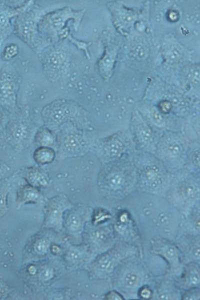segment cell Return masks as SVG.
I'll return each mask as SVG.
<instances>
[{
	"mask_svg": "<svg viewBox=\"0 0 200 300\" xmlns=\"http://www.w3.org/2000/svg\"><path fill=\"white\" fill-rule=\"evenodd\" d=\"M130 248L117 246L98 256L90 265V272L98 277L111 273L124 258L132 253Z\"/></svg>",
	"mask_w": 200,
	"mask_h": 300,
	"instance_id": "obj_6",
	"label": "cell"
},
{
	"mask_svg": "<svg viewBox=\"0 0 200 300\" xmlns=\"http://www.w3.org/2000/svg\"><path fill=\"white\" fill-rule=\"evenodd\" d=\"M18 53V47L14 44L6 46L2 53V58L4 61H8L14 57Z\"/></svg>",
	"mask_w": 200,
	"mask_h": 300,
	"instance_id": "obj_22",
	"label": "cell"
},
{
	"mask_svg": "<svg viewBox=\"0 0 200 300\" xmlns=\"http://www.w3.org/2000/svg\"><path fill=\"white\" fill-rule=\"evenodd\" d=\"M200 297V289L193 287L188 289L182 295V299L186 300L199 299Z\"/></svg>",
	"mask_w": 200,
	"mask_h": 300,
	"instance_id": "obj_23",
	"label": "cell"
},
{
	"mask_svg": "<svg viewBox=\"0 0 200 300\" xmlns=\"http://www.w3.org/2000/svg\"><path fill=\"white\" fill-rule=\"evenodd\" d=\"M152 248L156 254L166 260L172 270L178 269L180 266V251L172 242L164 239L156 240L153 242Z\"/></svg>",
	"mask_w": 200,
	"mask_h": 300,
	"instance_id": "obj_10",
	"label": "cell"
},
{
	"mask_svg": "<svg viewBox=\"0 0 200 300\" xmlns=\"http://www.w3.org/2000/svg\"><path fill=\"white\" fill-rule=\"evenodd\" d=\"M43 12L32 5L16 17L14 23V32L31 48L36 49L46 43L38 31V23Z\"/></svg>",
	"mask_w": 200,
	"mask_h": 300,
	"instance_id": "obj_3",
	"label": "cell"
},
{
	"mask_svg": "<svg viewBox=\"0 0 200 300\" xmlns=\"http://www.w3.org/2000/svg\"><path fill=\"white\" fill-rule=\"evenodd\" d=\"M8 178H0V218L8 211L7 199L10 189Z\"/></svg>",
	"mask_w": 200,
	"mask_h": 300,
	"instance_id": "obj_19",
	"label": "cell"
},
{
	"mask_svg": "<svg viewBox=\"0 0 200 300\" xmlns=\"http://www.w3.org/2000/svg\"><path fill=\"white\" fill-rule=\"evenodd\" d=\"M90 251L86 246H71L66 254V261L71 265H80L89 259Z\"/></svg>",
	"mask_w": 200,
	"mask_h": 300,
	"instance_id": "obj_14",
	"label": "cell"
},
{
	"mask_svg": "<svg viewBox=\"0 0 200 300\" xmlns=\"http://www.w3.org/2000/svg\"><path fill=\"white\" fill-rule=\"evenodd\" d=\"M40 59L45 75L52 81L58 80L65 75L69 67L68 51L64 46L58 42L44 49L40 54Z\"/></svg>",
	"mask_w": 200,
	"mask_h": 300,
	"instance_id": "obj_4",
	"label": "cell"
},
{
	"mask_svg": "<svg viewBox=\"0 0 200 300\" xmlns=\"http://www.w3.org/2000/svg\"><path fill=\"white\" fill-rule=\"evenodd\" d=\"M82 109L74 101L60 99L44 107L41 116L46 127L50 129L70 123L74 126L81 115Z\"/></svg>",
	"mask_w": 200,
	"mask_h": 300,
	"instance_id": "obj_2",
	"label": "cell"
},
{
	"mask_svg": "<svg viewBox=\"0 0 200 300\" xmlns=\"http://www.w3.org/2000/svg\"><path fill=\"white\" fill-rule=\"evenodd\" d=\"M32 157L36 163L44 165L51 163L54 161L56 152L52 147L38 146L34 151Z\"/></svg>",
	"mask_w": 200,
	"mask_h": 300,
	"instance_id": "obj_17",
	"label": "cell"
},
{
	"mask_svg": "<svg viewBox=\"0 0 200 300\" xmlns=\"http://www.w3.org/2000/svg\"><path fill=\"white\" fill-rule=\"evenodd\" d=\"M176 294L174 292V290L170 287H165L159 290L158 297L159 299H176L174 295Z\"/></svg>",
	"mask_w": 200,
	"mask_h": 300,
	"instance_id": "obj_24",
	"label": "cell"
},
{
	"mask_svg": "<svg viewBox=\"0 0 200 300\" xmlns=\"http://www.w3.org/2000/svg\"><path fill=\"white\" fill-rule=\"evenodd\" d=\"M56 137L48 127L40 128L34 135V140L38 146L50 147L56 142Z\"/></svg>",
	"mask_w": 200,
	"mask_h": 300,
	"instance_id": "obj_18",
	"label": "cell"
},
{
	"mask_svg": "<svg viewBox=\"0 0 200 300\" xmlns=\"http://www.w3.org/2000/svg\"><path fill=\"white\" fill-rule=\"evenodd\" d=\"M84 13L66 7L44 15L38 23V31L48 43H56L70 36V23L76 28Z\"/></svg>",
	"mask_w": 200,
	"mask_h": 300,
	"instance_id": "obj_1",
	"label": "cell"
},
{
	"mask_svg": "<svg viewBox=\"0 0 200 300\" xmlns=\"http://www.w3.org/2000/svg\"><path fill=\"white\" fill-rule=\"evenodd\" d=\"M86 214L81 210L70 209L64 216V224L68 233L72 235L80 234L86 220Z\"/></svg>",
	"mask_w": 200,
	"mask_h": 300,
	"instance_id": "obj_11",
	"label": "cell"
},
{
	"mask_svg": "<svg viewBox=\"0 0 200 300\" xmlns=\"http://www.w3.org/2000/svg\"><path fill=\"white\" fill-rule=\"evenodd\" d=\"M6 111L0 106V135H2L8 123L6 121Z\"/></svg>",
	"mask_w": 200,
	"mask_h": 300,
	"instance_id": "obj_26",
	"label": "cell"
},
{
	"mask_svg": "<svg viewBox=\"0 0 200 300\" xmlns=\"http://www.w3.org/2000/svg\"><path fill=\"white\" fill-rule=\"evenodd\" d=\"M140 274L134 270H130L125 273L122 278V283L126 287L133 288L137 287L141 281Z\"/></svg>",
	"mask_w": 200,
	"mask_h": 300,
	"instance_id": "obj_20",
	"label": "cell"
},
{
	"mask_svg": "<svg viewBox=\"0 0 200 300\" xmlns=\"http://www.w3.org/2000/svg\"><path fill=\"white\" fill-rule=\"evenodd\" d=\"M106 299L110 300L124 299V297L118 291L112 290L108 292L105 296Z\"/></svg>",
	"mask_w": 200,
	"mask_h": 300,
	"instance_id": "obj_28",
	"label": "cell"
},
{
	"mask_svg": "<svg viewBox=\"0 0 200 300\" xmlns=\"http://www.w3.org/2000/svg\"><path fill=\"white\" fill-rule=\"evenodd\" d=\"M6 290V285L4 283L0 281V298L4 295Z\"/></svg>",
	"mask_w": 200,
	"mask_h": 300,
	"instance_id": "obj_30",
	"label": "cell"
},
{
	"mask_svg": "<svg viewBox=\"0 0 200 300\" xmlns=\"http://www.w3.org/2000/svg\"><path fill=\"white\" fill-rule=\"evenodd\" d=\"M41 199V194L38 188L29 184L23 185L20 187L16 193V207L29 203H38Z\"/></svg>",
	"mask_w": 200,
	"mask_h": 300,
	"instance_id": "obj_13",
	"label": "cell"
},
{
	"mask_svg": "<svg viewBox=\"0 0 200 300\" xmlns=\"http://www.w3.org/2000/svg\"><path fill=\"white\" fill-rule=\"evenodd\" d=\"M182 286L190 289L196 287L200 283V269L194 263H190L184 268L181 278Z\"/></svg>",
	"mask_w": 200,
	"mask_h": 300,
	"instance_id": "obj_15",
	"label": "cell"
},
{
	"mask_svg": "<svg viewBox=\"0 0 200 300\" xmlns=\"http://www.w3.org/2000/svg\"><path fill=\"white\" fill-rule=\"evenodd\" d=\"M50 245L49 240L45 237L36 240L33 244V249L38 254L43 255L47 252Z\"/></svg>",
	"mask_w": 200,
	"mask_h": 300,
	"instance_id": "obj_21",
	"label": "cell"
},
{
	"mask_svg": "<svg viewBox=\"0 0 200 300\" xmlns=\"http://www.w3.org/2000/svg\"><path fill=\"white\" fill-rule=\"evenodd\" d=\"M10 171V167L4 162L0 160V178H8Z\"/></svg>",
	"mask_w": 200,
	"mask_h": 300,
	"instance_id": "obj_25",
	"label": "cell"
},
{
	"mask_svg": "<svg viewBox=\"0 0 200 300\" xmlns=\"http://www.w3.org/2000/svg\"><path fill=\"white\" fill-rule=\"evenodd\" d=\"M34 4L32 1L20 4L8 1H0V46L14 32L12 20Z\"/></svg>",
	"mask_w": 200,
	"mask_h": 300,
	"instance_id": "obj_7",
	"label": "cell"
},
{
	"mask_svg": "<svg viewBox=\"0 0 200 300\" xmlns=\"http://www.w3.org/2000/svg\"><path fill=\"white\" fill-rule=\"evenodd\" d=\"M2 135L15 150L19 151L30 143L32 130L24 121L12 120L8 122Z\"/></svg>",
	"mask_w": 200,
	"mask_h": 300,
	"instance_id": "obj_9",
	"label": "cell"
},
{
	"mask_svg": "<svg viewBox=\"0 0 200 300\" xmlns=\"http://www.w3.org/2000/svg\"><path fill=\"white\" fill-rule=\"evenodd\" d=\"M80 138L76 130L68 132L63 137L60 142V146L64 152L68 154H76L80 148Z\"/></svg>",
	"mask_w": 200,
	"mask_h": 300,
	"instance_id": "obj_16",
	"label": "cell"
},
{
	"mask_svg": "<svg viewBox=\"0 0 200 300\" xmlns=\"http://www.w3.org/2000/svg\"><path fill=\"white\" fill-rule=\"evenodd\" d=\"M138 294L142 298L149 299L152 297V292L148 287L143 286L140 289Z\"/></svg>",
	"mask_w": 200,
	"mask_h": 300,
	"instance_id": "obj_27",
	"label": "cell"
},
{
	"mask_svg": "<svg viewBox=\"0 0 200 300\" xmlns=\"http://www.w3.org/2000/svg\"><path fill=\"white\" fill-rule=\"evenodd\" d=\"M53 274V271L50 268L44 269L40 273L42 278L46 280L52 277Z\"/></svg>",
	"mask_w": 200,
	"mask_h": 300,
	"instance_id": "obj_29",
	"label": "cell"
},
{
	"mask_svg": "<svg viewBox=\"0 0 200 300\" xmlns=\"http://www.w3.org/2000/svg\"><path fill=\"white\" fill-rule=\"evenodd\" d=\"M20 78L16 70L10 65L0 70V106L6 112L13 113L17 107V94Z\"/></svg>",
	"mask_w": 200,
	"mask_h": 300,
	"instance_id": "obj_5",
	"label": "cell"
},
{
	"mask_svg": "<svg viewBox=\"0 0 200 300\" xmlns=\"http://www.w3.org/2000/svg\"><path fill=\"white\" fill-rule=\"evenodd\" d=\"M71 207L72 203L64 194L50 198L44 206V227L60 229L63 225L64 213Z\"/></svg>",
	"mask_w": 200,
	"mask_h": 300,
	"instance_id": "obj_8",
	"label": "cell"
},
{
	"mask_svg": "<svg viewBox=\"0 0 200 300\" xmlns=\"http://www.w3.org/2000/svg\"><path fill=\"white\" fill-rule=\"evenodd\" d=\"M22 177L28 184L37 188L46 187L50 180L46 172L36 166L25 168L22 171Z\"/></svg>",
	"mask_w": 200,
	"mask_h": 300,
	"instance_id": "obj_12",
	"label": "cell"
}]
</instances>
